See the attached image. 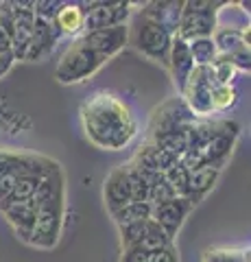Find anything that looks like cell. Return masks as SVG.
I'll use <instances>...</instances> for the list:
<instances>
[{
	"instance_id": "obj_1",
	"label": "cell",
	"mask_w": 251,
	"mask_h": 262,
	"mask_svg": "<svg viewBox=\"0 0 251 262\" xmlns=\"http://www.w3.org/2000/svg\"><path fill=\"white\" fill-rule=\"evenodd\" d=\"M85 136L94 146L105 151L125 149L138 134L131 110L109 92H96L81 107Z\"/></svg>"
},
{
	"instance_id": "obj_2",
	"label": "cell",
	"mask_w": 251,
	"mask_h": 262,
	"mask_svg": "<svg viewBox=\"0 0 251 262\" xmlns=\"http://www.w3.org/2000/svg\"><path fill=\"white\" fill-rule=\"evenodd\" d=\"M129 27V42L138 53H142L144 57H149L153 61L159 63H168V53H171V44H173V33H168L162 24L153 22L147 15H142L138 11L133 15Z\"/></svg>"
},
{
	"instance_id": "obj_3",
	"label": "cell",
	"mask_w": 251,
	"mask_h": 262,
	"mask_svg": "<svg viewBox=\"0 0 251 262\" xmlns=\"http://www.w3.org/2000/svg\"><path fill=\"white\" fill-rule=\"evenodd\" d=\"M103 63H105L103 57L92 53L77 37L68 46V51L61 55L57 68H55V79L63 85H75V83H81V81L94 77L103 68Z\"/></svg>"
},
{
	"instance_id": "obj_4",
	"label": "cell",
	"mask_w": 251,
	"mask_h": 262,
	"mask_svg": "<svg viewBox=\"0 0 251 262\" xmlns=\"http://www.w3.org/2000/svg\"><path fill=\"white\" fill-rule=\"evenodd\" d=\"M223 3H210V0H190L184 3L177 37L192 42L201 37H212L218 27V11Z\"/></svg>"
},
{
	"instance_id": "obj_5",
	"label": "cell",
	"mask_w": 251,
	"mask_h": 262,
	"mask_svg": "<svg viewBox=\"0 0 251 262\" xmlns=\"http://www.w3.org/2000/svg\"><path fill=\"white\" fill-rule=\"evenodd\" d=\"M63 216H66V192L53 196L51 201L37 208L33 236H31L29 245L37 249H53L61 238Z\"/></svg>"
},
{
	"instance_id": "obj_6",
	"label": "cell",
	"mask_w": 251,
	"mask_h": 262,
	"mask_svg": "<svg viewBox=\"0 0 251 262\" xmlns=\"http://www.w3.org/2000/svg\"><path fill=\"white\" fill-rule=\"evenodd\" d=\"M216 85L212 66H194L188 81L181 90V98L188 110L197 118H206L212 114V88Z\"/></svg>"
},
{
	"instance_id": "obj_7",
	"label": "cell",
	"mask_w": 251,
	"mask_h": 262,
	"mask_svg": "<svg viewBox=\"0 0 251 262\" xmlns=\"http://www.w3.org/2000/svg\"><path fill=\"white\" fill-rule=\"evenodd\" d=\"M131 7L133 5L127 3V0H96V3H83L85 31L111 29V27L127 24L133 13Z\"/></svg>"
},
{
	"instance_id": "obj_8",
	"label": "cell",
	"mask_w": 251,
	"mask_h": 262,
	"mask_svg": "<svg viewBox=\"0 0 251 262\" xmlns=\"http://www.w3.org/2000/svg\"><path fill=\"white\" fill-rule=\"evenodd\" d=\"M197 120V116L188 110V105L184 103V98H171L164 105L153 112L151 125H149V136L164 134V131H186L192 122Z\"/></svg>"
},
{
	"instance_id": "obj_9",
	"label": "cell",
	"mask_w": 251,
	"mask_h": 262,
	"mask_svg": "<svg viewBox=\"0 0 251 262\" xmlns=\"http://www.w3.org/2000/svg\"><path fill=\"white\" fill-rule=\"evenodd\" d=\"M79 39L83 42L92 53L103 57L105 61L111 59L114 55H118L129 42V27L120 24V27L111 29H99V31H85L81 33Z\"/></svg>"
},
{
	"instance_id": "obj_10",
	"label": "cell",
	"mask_w": 251,
	"mask_h": 262,
	"mask_svg": "<svg viewBox=\"0 0 251 262\" xmlns=\"http://www.w3.org/2000/svg\"><path fill=\"white\" fill-rule=\"evenodd\" d=\"M192 210V203L186 199V196H175V199L159 203V206H153L151 210V219L155 221V225L164 232L168 238H175L177 232L181 229L184 221L188 219Z\"/></svg>"
},
{
	"instance_id": "obj_11",
	"label": "cell",
	"mask_w": 251,
	"mask_h": 262,
	"mask_svg": "<svg viewBox=\"0 0 251 262\" xmlns=\"http://www.w3.org/2000/svg\"><path fill=\"white\" fill-rule=\"evenodd\" d=\"M238 131H240V127L236 125V122L225 120L223 129L218 131V134L212 138V140L206 142V144L199 149L201 155H203V162L210 164V166H216L218 170H221L225 164H227L230 155H232V151H234V146H236Z\"/></svg>"
},
{
	"instance_id": "obj_12",
	"label": "cell",
	"mask_w": 251,
	"mask_h": 262,
	"mask_svg": "<svg viewBox=\"0 0 251 262\" xmlns=\"http://www.w3.org/2000/svg\"><path fill=\"white\" fill-rule=\"evenodd\" d=\"M11 11H13L11 53L15 57V61H22L24 53H27V46H29V39L33 35L35 13H33L31 3H11Z\"/></svg>"
},
{
	"instance_id": "obj_13",
	"label": "cell",
	"mask_w": 251,
	"mask_h": 262,
	"mask_svg": "<svg viewBox=\"0 0 251 262\" xmlns=\"http://www.w3.org/2000/svg\"><path fill=\"white\" fill-rule=\"evenodd\" d=\"M59 37L61 35L51 22L35 18L33 35L29 39V46H27V53H24L22 61H42L46 57H51V53L55 51V46L59 42Z\"/></svg>"
},
{
	"instance_id": "obj_14",
	"label": "cell",
	"mask_w": 251,
	"mask_h": 262,
	"mask_svg": "<svg viewBox=\"0 0 251 262\" xmlns=\"http://www.w3.org/2000/svg\"><path fill=\"white\" fill-rule=\"evenodd\" d=\"M168 68H171V75H173V83L177 88V92L181 94V90L188 81L190 72L194 68V61L190 57V48H188V42L181 37H173V44H171V53H168Z\"/></svg>"
},
{
	"instance_id": "obj_15",
	"label": "cell",
	"mask_w": 251,
	"mask_h": 262,
	"mask_svg": "<svg viewBox=\"0 0 251 262\" xmlns=\"http://www.w3.org/2000/svg\"><path fill=\"white\" fill-rule=\"evenodd\" d=\"M5 214V219L9 221V225L13 227V232L18 234V238L29 243L33 236V227H35V216H37V208L33 206V201H24V203H13L0 210Z\"/></svg>"
},
{
	"instance_id": "obj_16",
	"label": "cell",
	"mask_w": 251,
	"mask_h": 262,
	"mask_svg": "<svg viewBox=\"0 0 251 262\" xmlns=\"http://www.w3.org/2000/svg\"><path fill=\"white\" fill-rule=\"evenodd\" d=\"M127 203H131V188H129L127 170L125 166H116L105 179V206L111 214Z\"/></svg>"
},
{
	"instance_id": "obj_17",
	"label": "cell",
	"mask_w": 251,
	"mask_h": 262,
	"mask_svg": "<svg viewBox=\"0 0 251 262\" xmlns=\"http://www.w3.org/2000/svg\"><path fill=\"white\" fill-rule=\"evenodd\" d=\"M57 29L59 35H72L79 37L85 31V9L83 3H61L57 15L51 22Z\"/></svg>"
},
{
	"instance_id": "obj_18",
	"label": "cell",
	"mask_w": 251,
	"mask_h": 262,
	"mask_svg": "<svg viewBox=\"0 0 251 262\" xmlns=\"http://www.w3.org/2000/svg\"><path fill=\"white\" fill-rule=\"evenodd\" d=\"M175 162H177V158L168 155L166 151H162L159 146H155L149 140L135 151L133 160H131L133 166L142 168V170H149V173H159V175H164Z\"/></svg>"
},
{
	"instance_id": "obj_19",
	"label": "cell",
	"mask_w": 251,
	"mask_h": 262,
	"mask_svg": "<svg viewBox=\"0 0 251 262\" xmlns=\"http://www.w3.org/2000/svg\"><path fill=\"white\" fill-rule=\"evenodd\" d=\"M181 9L184 3H144L140 13L151 18L153 22L162 24L168 33L177 35V27H179V18H181Z\"/></svg>"
},
{
	"instance_id": "obj_20",
	"label": "cell",
	"mask_w": 251,
	"mask_h": 262,
	"mask_svg": "<svg viewBox=\"0 0 251 262\" xmlns=\"http://www.w3.org/2000/svg\"><path fill=\"white\" fill-rule=\"evenodd\" d=\"M218 175H221V170H218L216 166H210V164H203L201 168H197V170H192L190 173L188 196H186V199L192 203V208L214 188V184L218 182Z\"/></svg>"
},
{
	"instance_id": "obj_21",
	"label": "cell",
	"mask_w": 251,
	"mask_h": 262,
	"mask_svg": "<svg viewBox=\"0 0 251 262\" xmlns=\"http://www.w3.org/2000/svg\"><path fill=\"white\" fill-rule=\"evenodd\" d=\"M245 29H234V27H216L214 35H212V42L216 46V53L218 55H225L230 57L234 53L242 51V48H247L249 51V44L245 42Z\"/></svg>"
},
{
	"instance_id": "obj_22",
	"label": "cell",
	"mask_w": 251,
	"mask_h": 262,
	"mask_svg": "<svg viewBox=\"0 0 251 262\" xmlns=\"http://www.w3.org/2000/svg\"><path fill=\"white\" fill-rule=\"evenodd\" d=\"M149 142L159 146L162 151H166L168 155L179 160L181 155L188 151V129L186 131H164V134L149 136Z\"/></svg>"
},
{
	"instance_id": "obj_23",
	"label": "cell",
	"mask_w": 251,
	"mask_h": 262,
	"mask_svg": "<svg viewBox=\"0 0 251 262\" xmlns=\"http://www.w3.org/2000/svg\"><path fill=\"white\" fill-rule=\"evenodd\" d=\"M151 210H153L151 203L131 201V203H127V206H123L120 210L111 212V219H114V223L118 227H125V225H131V223H140V221H149Z\"/></svg>"
},
{
	"instance_id": "obj_24",
	"label": "cell",
	"mask_w": 251,
	"mask_h": 262,
	"mask_svg": "<svg viewBox=\"0 0 251 262\" xmlns=\"http://www.w3.org/2000/svg\"><path fill=\"white\" fill-rule=\"evenodd\" d=\"M39 186V177H20L18 182H15L13 190L9 192V196L0 203V210L7 208V206H13V203H24V201H31L33 199V194Z\"/></svg>"
},
{
	"instance_id": "obj_25",
	"label": "cell",
	"mask_w": 251,
	"mask_h": 262,
	"mask_svg": "<svg viewBox=\"0 0 251 262\" xmlns=\"http://www.w3.org/2000/svg\"><path fill=\"white\" fill-rule=\"evenodd\" d=\"M188 48H190V57H192L194 66H212L218 57L212 37L192 39V42H188Z\"/></svg>"
},
{
	"instance_id": "obj_26",
	"label": "cell",
	"mask_w": 251,
	"mask_h": 262,
	"mask_svg": "<svg viewBox=\"0 0 251 262\" xmlns=\"http://www.w3.org/2000/svg\"><path fill=\"white\" fill-rule=\"evenodd\" d=\"M164 182L173 188V192L177 196H188V184H190V170L184 166V164L177 160L171 168L166 170L164 175Z\"/></svg>"
},
{
	"instance_id": "obj_27",
	"label": "cell",
	"mask_w": 251,
	"mask_h": 262,
	"mask_svg": "<svg viewBox=\"0 0 251 262\" xmlns=\"http://www.w3.org/2000/svg\"><path fill=\"white\" fill-rule=\"evenodd\" d=\"M168 245H173V241L168 238V236L155 225V221L151 219L149 221V229H147V234H144V238L140 241V245H138V249H142L147 253H155L159 249L168 247Z\"/></svg>"
},
{
	"instance_id": "obj_28",
	"label": "cell",
	"mask_w": 251,
	"mask_h": 262,
	"mask_svg": "<svg viewBox=\"0 0 251 262\" xmlns=\"http://www.w3.org/2000/svg\"><path fill=\"white\" fill-rule=\"evenodd\" d=\"M203 262H249V249L210 247L203 251Z\"/></svg>"
},
{
	"instance_id": "obj_29",
	"label": "cell",
	"mask_w": 251,
	"mask_h": 262,
	"mask_svg": "<svg viewBox=\"0 0 251 262\" xmlns=\"http://www.w3.org/2000/svg\"><path fill=\"white\" fill-rule=\"evenodd\" d=\"M125 170H127V179H129V188H131V201H138V203H149V184L144 182V177L140 175L131 162L129 164H123Z\"/></svg>"
},
{
	"instance_id": "obj_30",
	"label": "cell",
	"mask_w": 251,
	"mask_h": 262,
	"mask_svg": "<svg viewBox=\"0 0 251 262\" xmlns=\"http://www.w3.org/2000/svg\"><path fill=\"white\" fill-rule=\"evenodd\" d=\"M149 221H140V223H131V225L118 227L120 245H123V249H131V247H138V245H140V241L144 238V234H147V229H149Z\"/></svg>"
},
{
	"instance_id": "obj_31",
	"label": "cell",
	"mask_w": 251,
	"mask_h": 262,
	"mask_svg": "<svg viewBox=\"0 0 251 262\" xmlns=\"http://www.w3.org/2000/svg\"><path fill=\"white\" fill-rule=\"evenodd\" d=\"M238 101V92L234 85H214L212 88V112H225Z\"/></svg>"
},
{
	"instance_id": "obj_32",
	"label": "cell",
	"mask_w": 251,
	"mask_h": 262,
	"mask_svg": "<svg viewBox=\"0 0 251 262\" xmlns=\"http://www.w3.org/2000/svg\"><path fill=\"white\" fill-rule=\"evenodd\" d=\"M175 196L177 194L173 192V188L164 182V177L149 188V203H151V206H159V203H166V201L175 199Z\"/></svg>"
},
{
	"instance_id": "obj_33",
	"label": "cell",
	"mask_w": 251,
	"mask_h": 262,
	"mask_svg": "<svg viewBox=\"0 0 251 262\" xmlns=\"http://www.w3.org/2000/svg\"><path fill=\"white\" fill-rule=\"evenodd\" d=\"M59 0H37V3H31L33 7V13L35 18L39 20H46V22H53L55 15H57V9H59Z\"/></svg>"
},
{
	"instance_id": "obj_34",
	"label": "cell",
	"mask_w": 251,
	"mask_h": 262,
	"mask_svg": "<svg viewBox=\"0 0 251 262\" xmlns=\"http://www.w3.org/2000/svg\"><path fill=\"white\" fill-rule=\"evenodd\" d=\"M227 59H230V63L234 66V70L236 72H249L251 70V53L247 51V48H242V51L230 55Z\"/></svg>"
},
{
	"instance_id": "obj_35",
	"label": "cell",
	"mask_w": 251,
	"mask_h": 262,
	"mask_svg": "<svg viewBox=\"0 0 251 262\" xmlns=\"http://www.w3.org/2000/svg\"><path fill=\"white\" fill-rule=\"evenodd\" d=\"M15 162H18V153L0 149V173H11V175H15Z\"/></svg>"
},
{
	"instance_id": "obj_36",
	"label": "cell",
	"mask_w": 251,
	"mask_h": 262,
	"mask_svg": "<svg viewBox=\"0 0 251 262\" xmlns=\"http://www.w3.org/2000/svg\"><path fill=\"white\" fill-rule=\"evenodd\" d=\"M151 262H179V253H177L175 245H168V247L151 253Z\"/></svg>"
},
{
	"instance_id": "obj_37",
	"label": "cell",
	"mask_w": 251,
	"mask_h": 262,
	"mask_svg": "<svg viewBox=\"0 0 251 262\" xmlns=\"http://www.w3.org/2000/svg\"><path fill=\"white\" fill-rule=\"evenodd\" d=\"M120 262H151V253L131 247V249H123V258Z\"/></svg>"
},
{
	"instance_id": "obj_38",
	"label": "cell",
	"mask_w": 251,
	"mask_h": 262,
	"mask_svg": "<svg viewBox=\"0 0 251 262\" xmlns=\"http://www.w3.org/2000/svg\"><path fill=\"white\" fill-rule=\"evenodd\" d=\"M15 182H18V177L11 175V173H0V203H3L7 196H9V192L13 190Z\"/></svg>"
},
{
	"instance_id": "obj_39",
	"label": "cell",
	"mask_w": 251,
	"mask_h": 262,
	"mask_svg": "<svg viewBox=\"0 0 251 262\" xmlns=\"http://www.w3.org/2000/svg\"><path fill=\"white\" fill-rule=\"evenodd\" d=\"M13 63H15L13 53H0V79L13 68Z\"/></svg>"
}]
</instances>
